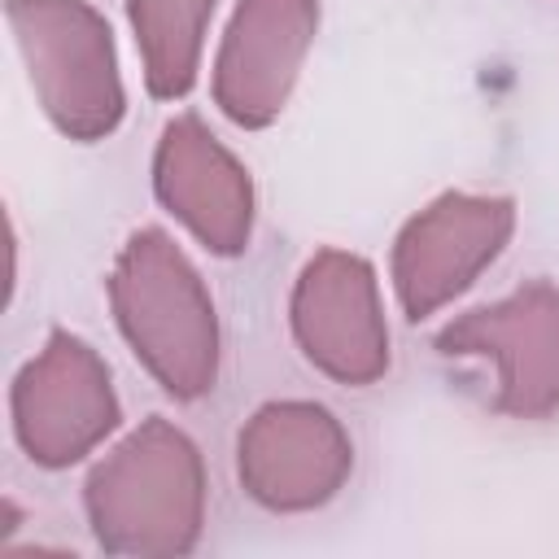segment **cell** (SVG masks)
I'll list each match as a JSON object with an SVG mask.
<instances>
[{"label":"cell","mask_w":559,"mask_h":559,"mask_svg":"<svg viewBox=\"0 0 559 559\" xmlns=\"http://www.w3.org/2000/svg\"><path fill=\"white\" fill-rule=\"evenodd\" d=\"M153 197L214 258H240L249 249L253 179L197 114H179L162 127L153 148Z\"/></svg>","instance_id":"30bf717a"},{"label":"cell","mask_w":559,"mask_h":559,"mask_svg":"<svg viewBox=\"0 0 559 559\" xmlns=\"http://www.w3.org/2000/svg\"><path fill=\"white\" fill-rule=\"evenodd\" d=\"M354 472V441L345 424L306 397L258 406L236 437L240 489L280 515L332 502Z\"/></svg>","instance_id":"ba28073f"},{"label":"cell","mask_w":559,"mask_h":559,"mask_svg":"<svg viewBox=\"0 0 559 559\" xmlns=\"http://www.w3.org/2000/svg\"><path fill=\"white\" fill-rule=\"evenodd\" d=\"M205 459L197 441L162 415L131 428L83 480L87 528L109 555H188L205 533Z\"/></svg>","instance_id":"6da1fadb"},{"label":"cell","mask_w":559,"mask_h":559,"mask_svg":"<svg viewBox=\"0 0 559 559\" xmlns=\"http://www.w3.org/2000/svg\"><path fill=\"white\" fill-rule=\"evenodd\" d=\"M4 17L48 122L79 144L114 135L127 87L109 22L87 0H9Z\"/></svg>","instance_id":"3957f363"},{"label":"cell","mask_w":559,"mask_h":559,"mask_svg":"<svg viewBox=\"0 0 559 559\" xmlns=\"http://www.w3.org/2000/svg\"><path fill=\"white\" fill-rule=\"evenodd\" d=\"M319 35V0H236L214 52V105L245 131L271 127Z\"/></svg>","instance_id":"9c48e42d"},{"label":"cell","mask_w":559,"mask_h":559,"mask_svg":"<svg viewBox=\"0 0 559 559\" xmlns=\"http://www.w3.org/2000/svg\"><path fill=\"white\" fill-rule=\"evenodd\" d=\"M288 323L301 358L336 384H376L389 354V323L376 266L349 249H319L293 280Z\"/></svg>","instance_id":"52a82bcc"},{"label":"cell","mask_w":559,"mask_h":559,"mask_svg":"<svg viewBox=\"0 0 559 559\" xmlns=\"http://www.w3.org/2000/svg\"><path fill=\"white\" fill-rule=\"evenodd\" d=\"M441 358L485 362L493 371L489 406L511 419L559 411V288L528 280L515 293L450 319L432 336Z\"/></svg>","instance_id":"5b68a950"},{"label":"cell","mask_w":559,"mask_h":559,"mask_svg":"<svg viewBox=\"0 0 559 559\" xmlns=\"http://www.w3.org/2000/svg\"><path fill=\"white\" fill-rule=\"evenodd\" d=\"M515 231V201L502 192H441L411 214L393 240L389 275L397 306L424 323L463 297L507 249Z\"/></svg>","instance_id":"8992f818"},{"label":"cell","mask_w":559,"mask_h":559,"mask_svg":"<svg viewBox=\"0 0 559 559\" xmlns=\"http://www.w3.org/2000/svg\"><path fill=\"white\" fill-rule=\"evenodd\" d=\"M109 310L135 362L175 402L218 380V310L192 258L162 231L135 227L109 266Z\"/></svg>","instance_id":"7a4b0ae2"},{"label":"cell","mask_w":559,"mask_h":559,"mask_svg":"<svg viewBox=\"0 0 559 559\" xmlns=\"http://www.w3.org/2000/svg\"><path fill=\"white\" fill-rule=\"evenodd\" d=\"M214 4L218 0H127L148 96L179 100L192 92Z\"/></svg>","instance_id":"8fae6325"},{"label":"cell","mask_w":559,"mask_h":559,"mask_svg":"<svg viewBox=\"0 0 559 559\" xmlns=\"http://www.w3.org/2000/svg\"><path fill=\"white\" fill-rule=\"evenodd\" d=\"M13 437L35 467L61 472L83 463L122 419L109 362L79 332L52 328L44 349L13 376Z\"/></svg>","instance_id":"277c9868"}]
</instances>
